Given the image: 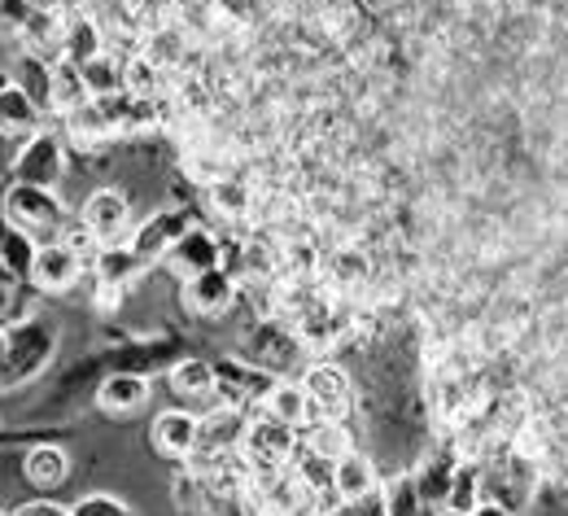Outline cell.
Here are the masks:
<instances>
[{"label":"cell","mask_w":568,"mask_h":516,"mask_svg":"<svg viewBox=\"0 0 568 516\" xmlns=\"http://www.w3.org/2000/svg\"><path fill=\"white\" fill-rule=\"evenodd\" d=\"M297 446H302L297 429L263 412V416L250 421V434H245V446H241V451H245L250 473H254V482H258V477H272V473L288 468L293 455H297ZM254 482H250V486H254Z\"/></svg>","instance_id":"1"},{"label":"cell","mask_w":568,"mask_h":516,"mask_svg":"<svg viewBox=\"0 0 568 516\" xmlns=\"http://www.w3.org/2000/svg\"><path fill=\"white\" fill-rule=\"evenodd\" d=\"M4 211H9V223H13L18 232H27L31 241L53 236V232L67 227V223H62V202L53 198V189H40V184H18V189H9Z\"/></svg>","instance_id":"2"},{"label":"cell","mask_w":568,"mask_h":516,"mask_svg":"<svg viewBox=\"0 0 568 516\" xmlns=\"http://www.w3.org/2000/svg\"><path fill=\"white\" fill-rule=\"evenodd\" d=\"M254 495H258V504H263L267 516H320V508H324L320 495L293 468H281L272 477H258L254 482Z\"/></svg>","instance_id":"3"},{"label":"cell","mask_w":568,"mask_h":516,"mask_svg":"<svg viewBox=\"0 0 568 516\" xmlns=\"http://www.w3.org/2000/svg\"><path fill=\"white\" fill-rule=\"evenodd\" d=\"M302 389L311 398L315 421H342V412L351 407V376L337 364H311L302 376Z\"/></svg>","instance_id":"4"},{"label":"cell","mask_w":568,"mask_h":516,"mask_svg":"<svg viewBox=\"0 0 568 516\" xmlns=\"http://www.w3.org/2000/svg\"><path fill=\"white\" fill-rule=\"evenodd\" d=\"M214 389H219L227 403L245 407V403H263V398L276 389V376L263 368H254V364L223 360V364H214Z\"/></svg>","instance_id":"5"},{"label":"cell","mask_w":568,"mask_h":516,"mask_svg":"<svg viewBox=\"0 0 568 516\" xmlns=\"http://www.w3.org/2000/svg\"><path fill=\"white\" fill-rule=\"evenodd\" d=\"M83 223L97 232L101 245H119V241L128 236V227H132V206H128L123 193L101 189V193H92V198L83 202Z\"/></svg>","instance_id":"6"},{"label":"cell","mask_w":568,"mask_h":516,"mask_svg":"<svg viewBox=\"0 0 568 516\" xmlns=\"http://www.w3.org/2000/svg\"><path fill=\"white\" fill-rule=\"evenodd\" d=\"M189 232V215L184 211H158L153 220H144L136 232H132V250L141 254V263H153V259H166Z\"/></svg>","instance_id":"7"},{"label":"cell","mask_w":568,"mask_h":516,"mask_svg":"<svg viewBox=\"0 0 568 516\" xmlns=\"http://www.w3.org/2000/svg\"><path fill=\"white\" fill-rule=\"evenodd\" d=\"M79 272H83V259H79V254H71L62 241H44V245H36V259H31V281H36L40 290L62 294V290H71L74 281H79Z\"/></svg>","instance_id":"8"},{"label":"cell","mask_w":568,"mask_h":516,"mask_svg":"<svg viewBox=\"0 0 568 516\" xmlns=\"http://www.w3.org/2000/svg\"><path fill=\"white\" fill-rule=\"evenodd\" d=\"M250 434V412L236 407V403H223L214 407L211 416H202V446L206 455H227V451H241Z\"/></svg>","instance_id":"9"},{"label":"cell","mask_w":568,"mask_h":516,"mask_svg":"<svg viewBox=\"0 0 568 516\" xmlns=\"http://www.w3.org/2000/svg\"><path fill=\"white\" fill-rule=\"evenodd\" d=\"M153 443H158V451H162V455L189 459V455L202 446V421H197L193 412L171 407V412H162V416L153 421Z\"/></svg>","instance_id":"10"},{"label":"cell","mask_w":568,"mask_h":516,"mask_svg":"<svg viewBox=\"0 0 568 516\" xmlns=\"http://www.w3.org/2000/svg\"><path fill=\"white\" fill-rule=\"evenodd\" d=\"M189 306L193 311H202V315H223L232 302H236V276L227 272V267H211V272H197V276H189Z\"/></svg>","instance_id":"11"},{"label":"cell","mask_w":568,"mask_h":516,"mask_svg":"<svg viewBox=\"0 0 568 516\" xmlns=\"http://www.w3.org/2000/svg\"><path fill=\"white\" fill-rule=\"evenodd\" d=\"M58 175H62V145L53 136H31V145L22 149V158H18V180L53 189Z\"/></svg>","instance_id":"12"},{"label":"cell","mask_w":568,"mask_h":516,"mask_svg":"<svg viewBox=\"0 0 568 516\" xmlns=\"http://www.w3.org/2000/svg\"><path fill=\"white\" fill-rule=\"evenodd\" d=\"M455 459L450 455H442V459H428L425 468L416 473V482H412V495H416V504L425 508H446V499H450V486H455Z\"/></svg>","instance_id":"13"},{"label":"cell","mask_w":568,"mask_h":516,"mask_svg":"<svg viewBox=\"0 0 568 516\" xmlns=\"http://www.w3.org/2000/svg\"><path fill=\"white\" fill-rule=\"evenodd\" d=\"M141 254L128 245V241H119V245H101V254H97V263H92V272H97V281L101 285H110V290H128L136 276H141Z\"/></svg>","instance_id":"14"},{"label":"cell","mask_w":568,"mask_h":516,"mask_svg":"<svg viewBox=\"0 0 568 516\" xmlns=\"http://www.w3.org/2000/svg\"><path fill=\"white\" fill-rule=\"evenodd\" d=\"M36 123H40V105L18 83L0 79V132L4 136H27V132H36Z\"/></svg>","instance_id":"15"},{"label":"cell","mask_w":568,"mask_h":516,"mask_svg":"<svg viewBox=\"0 0 568 516\" xmlns=\"http://www.w3.org/2000/svg\"><path fill=\"white\" fill-rule=\"evenodd\" d=\"M263 412L267 416H276L284 425H293V429H306L311 421H315V412H311V398H306V389H302V381L293 385V381H276V389L263 398Z\"/></svg>","instance_id":"16"},{"label":"cell","mask_w":568,"mask_h":516,"mask_svg":"<svg viewBox=\"0 0 568 516\" xmlns=\"http://www.w3.org/2000/svg\"><path fill=\"white\" fill-rule=\"evenodd\" d=\"M67 132H71L74 145H101L110 136H119V123L105 114L101 101H88V105H79V110L67 114Z\"/></svg>","instance_id":"17"},{"label":"cell","mask_w":568,"mask_h":516,"mask_svg":"<svg viewBox=\"0 0 568 516\" xmlns=\"http://www.w3.org/2000/svg\"><path fill=\"white\" fill-rule=\"evenodd\" d=\"M219 254H223V245L214 241L211 232H202V227H189V232H184V241L171 250L175 267H180V272H189V276L219 267Z\"/></svg>","instance_id":"18"},{"label":"cell","mask_w":568,"mask_h":516,"mask_svg":"<svg viewBox=\"0 0 568 516\" xmlns=\"http://www.w3.org/2000/svg\"><path fill=\"white\" fill-rule=\"evenodd\" d=\"M101 49H105V40H101V22H97V18H88V13L67 18V31H62V53H67V62L83 67V62H92Z\"/></svg>","instance_id":"19"},{"label":"cell","mask_w":568,"mask_h":516,"mask_svg":"<svg viewBox=\"0 0 568 516\" xmlns=\"http://www.w3.org/2000/svg\"><path fill=\"white\" fill-rule=\"evenodd\" d=\"M149 403V381L136 372H114L105 385H101V407L114 412V416H128Z\"/></svg>","instance_id":"20"},{"label":"cell","mask_w":568,"mask_h":516,"mask_svg":"<svg viewBox=\"0 0 568 516\" xmlns=\"http://www.w3.org/2000/svg\"><path fill=\"white\" fill-rule=\"evenodd\" d=\"M367 490H376V468H372V459L358 455V451H346V455L337 459V473H333V495H337V499H363Z\"/></svg>","instance_id":"21"},{"label":"cell","mask_w":568,"mask_h":516,"mask_svg":"<svg viewBox=\"0 0 568 516\" xmlns=\"http://www.w3.org/2000/svg\"><path fill=\"white\" fill-rule=\"evenodd\" d=\"M141 53L153 62V67H162V71L171 74L175 67H184V31H180V27H171V22L149 27Z\"/></svg>","instance_id":"22"},{"label":"cell","mask_w":568,"mask_h":516,"mask_svg":"<svg viewBox=\"0 0 568 516\" xmlns=\"http://www.w3.org/2000/svg\"><path fill=\"white\" fill-rule=\"evenodd\" d=\"M211 206L232 223H245L254 215V189H245L241 180H214L211 184Z\"/></svg>","instance_id":"23"},{"label":"cell","mask_w":568,"mask_h":516,"mask_svg":"<svg viewBox=\"0 0 568 516\" xmlns=\"http://www.w3.org/2000/svg\"><path fill=\"white\" fill-rule=\"evenodd\" d=\"M79 71H83V83H88L92 101H97V97H119V92H128V83H123V62H119L114 53H97V58L83 62Z\"/></svg>","instance_id":"24"},{"label":"cell","mask_w":568,"mask_h":516,"mask_svg":"<svg viewBox=\"0 0 568 516\" xmlns=\"http://www.w3.org/2000/svg\"><path fill=\"white\" fill-rule=\"evenodd\" d=\"M123 83H128V92L132 97H144V101H158V97H166L171 88H166V71L162 67H153L144 53L136 58H128L123 62Z\"/></svg>","instance_id":"25"},{"label":"cell","mask_w":568,"mask_h":516,"mask_svg":"<svg viewBox=\"0 0 568 516\" xmlns=\"http://www.w3.org/2000/svg\"><path fill=\"white\" fill-rule=\"evenodd\" d=\"M67 473H71V459H67V451L62 446H36L31 455H27V482H36V486H62L67 482Z\"/></svg>","instance_id":"26"},{"label":"cell","mask_w":568,"mask_h":516,"mask_svg":"<svg viewBox=\"0 0 568 516\" xmlns=\"http://www.w3.org/2000/svg\"><path fill=\"white\" fill-rule=\"evenodd\" d=\"M88 101H92V92H88V83H83V71L62 58V62L53 67V110L71 114V110L88 105Z\"/></svg>","instance_id":"27"},{"label":"cell","mask_w":568,"mask_h":516,"mask_svg":"<svg viewBox=\"0 0 568 516\" xmlns=\"http://www.w3.org/2000/svg\"><path fill=\"white\" fill-rule=\"evenodd\" d=\"M315 495H328L333 490V473H337V459H328V455H320V451H311V446L302 443L297 446V455H293V464H288Z\"/></svg>","instance_id":"28"},{"label":"cell","mask_w":568,"mask_h":516,"mask_svg":"<svg viewBox=\"0 0 568 516\" xmlns=\"http://www.w3.org/2000/svg\"><path fill=\"white\" fill-rule=\"evenodd\" d=\"M171 389L184 394V398H211L214 394V364L202 360H184L171 368Z\"/></svg>","instance_id":"29"},{"label":"cell","mask_w":568,"mask_h":516,"mask_svg":"<svg viewBox=\"0 0 568 516\" xmlns=\"http://www.w3.org/2000/svg\"><path fill=\"white\" fill-rule=\"evenodd\" d=\"M306 446L320 451V455H328V459H342L346 451H355V446H351V434L342 429V421H311Z\"/></svg>","instance_id":"30"},{"label":"cell","mask_w":568,"mask_h":516,"mask_svg":"<svg viewBox=\"0 0 568 516\" xmlns=\"http://www.w3.org/2000/svg\"><path fill=\"white\" fill-rule=\"evenodd\" d=\"M477 504H481V473H477L473 464H459V468H455V486H450L446 508H455V513H473Z\"/></svg>","instance_id":"31"},{"label":"cell","mask_w":568,"mask_h":516,"mask_svg":"<svg viewBox=\"0 0 568 516\" xmlns=\"http://www.w3.org/2000/svg\"><path fill=\"white\" fill-rule=\"evenodd\" d=\"M367 281V263L358 259V254H337V259H328V285L333 290H342V294H355L358 285Z\"/></svg>","instance_id":"32"},{"label":"cell","mask_w":568,"mask_h":516,"mask_svg":"<svg viewBox=\"0 0 568 516\" xmlns=\"http://www.w3.org/2000/svg\"><path fill=\"white\" fill-rule=\"evenodd\" d=\"M324 516H389V495L376 486V490H367L363 499H342V504H333Z\"/></svg>","instance_id":"33"},{"label":"cell","mask_w":568,"mask_h":516,"mask_svg":"<svg viewBox=\"0 0 568 516\" xmlns=\"http://www.w3.org/2000/svg\"><path fill=\"white\" fill-rule=\"evenodd\" d=\"M62 245L71 250V254H79L83 263H97V254H101V241H97V232L88 227V223H67L62 227Z\"/></svg>","instance_id":"34"},{"label":"cell","mask_w":568,"mask_h":516,"mask_svg":"<svg viewBox=\"0 0 568 516\" xmlns=\"http://www.w3.org/2000/svg\"><path fill=\"white\" fill-rule=\"evenodd\" d=\"M74 516H132V508L123 504V499H114V495H88V499H79L71 508Z\"/></svg>","instance_id":"35"},{"label":"cell","mask_w":568,"mask_h":516,"mask_svg":"<svg viewBox=\"0 0 568 516\" xmlns=\"http://www.w3.org/2000/svg\"><path fill=\"white\" fill-rule=\"evenodd\" d=\"M13 516H74L71 508H58V504H27V508H18Z\"/></svg>","instance_id":"36"},{"label":"cell","mask_w":568,"mask_h":516,"mask_svg":"<svg viewBox=\"0 0 568 516\" xmlns=\"http://www.w3.org/2000/svg\"><path fill=\"white\" fill-rule=\"evenodd\" d=\"M473 516H511V508H503V504H495V499H481V504L473 508Z\"/></svg>","instance_id":"37"},{"label":"cell","mask_w":568,"mask_h":516,"mask_svg":"<svg viewBox=\"0 0 568 516\" xmlns=\"http://www.w3.org/2000/svg\"><path fill=\"white\" fill-rule=\"evenodd\" d=\"M166 4H171V9H197L202 0H166Z\"/></svg>","instance_id":"38"},{"label":"cell","mask_w":568,"mask_h":516,"mask_svg":"<svg viewBox=\"0 0 568 516\" xmlns=\"http://www.w3.org/2000/svg\"><path fill=\"white\" fill-rule=\"evenodd\" d=\"M442 516H473V513H455V508H446Z\"/></svg>","instance_id":"39"},{"label":"cell","mask_w":568,"mask_h":516,"mask_svg":"<svg viewBox=\"0 0 568 516\" xmlns=\"http://www.w3.org/2000/svg\"><path fill=\"white\" fill-rule=\"evenodd\" d=\"M0 360H4V337H0Z\"/></svg>","instance_id":"40"},{"label":"cell","mask_w":568,"mask_h":516,"mask_svg":"<svg viewBox=\"0 0 568 516\" xmlns=\"http://www.w3.org/2000/svg\"><path fill=\"white\" fill-rule=\"evenodd\" d=\"M0 149H4V132H0Z\"/></svg>","instance_id":"41"},{"label":"cell","mask_w":568,"mask_h":516,"mask_svg":"<svg viewBox=\"0 0 568 516\" xmlns=\"http://www.w3.org/2000/svg\"><path fill=\"white\" fill-rule=\"evenodd\" d=\"M0 516H4V513H0Z\"/></svg>","instance_id":"42"}]
</instances>
